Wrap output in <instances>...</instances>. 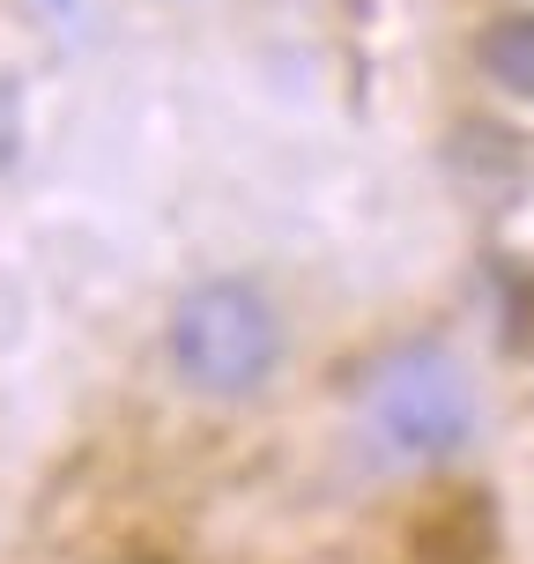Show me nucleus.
Wrapping results in <instances>:
<instances>
[{
	"label": "nucleus",
	"instance_id": "3",
	"mask_svg": "<svg viewBox=\"0 0 534 564\" xmlns=\"http://www.w3.org/2000/svg\"><path fill=\"white\" fill-rule=\"evenodd\" d=\"M408 557L416 564H490L498 557V506L482 490H446L408 520Z\"/></svg>",
	"mask_w": 534,
	"mask_h": 564
},
{
	"label": "nucleus",
	"instance_id": "4",
	"mask_svg": "<svg viewBox=\"0 0 534 564\" xmlns=\"http://www.w3.org/2000/svg\"><path fill=\"white\" fill-rule=\"evenodd\" d=\"M446 164H453V178H460L476 200H490V208H505V200L527 194V149H520L505 127H482V119H468V127L453 134Z\"/></svg>",
	"mask_w": 534,
	"mask_h": 564
},
{
	"label": "nucleus",
	"instance_id": "1",
	"mask_svg": "<svg viewBox=\"0 0 534 564\" xmlns=\"http://www.w3.org/2000/svg\"><path fill=\"white\" fill-rule=\"evenodd\" d=\"M364 431L401 468H438L476 438V387L438 341H408L364 379Z\"/></svg>",
	"mask_w": 534,
	"mask_h": 564
},
{
	"label": "nucleus",
	"instance_id": "6",
	"mask_svg": "<svg viewBox=\"0 0 534 564\" xmlns=\"http://www.w3.org/2000/svg\"><path fill=\"white\" fill-rule=\"evenodd\" d=\"M505 349L520 365H534V268L505 275Z\"/></svg>",
	"mask_w": 534,
	"mask_h": 564
},
{
	"label": "nucleus",
	"instance_id": "5",
	"mask_svg": "<svg viewBox=\"0 0 534 564\" xmlns=\"http://www.w3.org/2000/svg\"><path fill=\"white\" fill-rule=\"evenodd\" d=\"M476 67H482L498 89H505V97L534 105V8L490 15V23L476 30Z\"/></svg>",
	"mask_w": 534,
	"mask_h": 564
},
{
	"label": "nucleus",
	"instance_id": "2",
	"mask_svg": "<svg viewBox=\"0 0 534 564\" xmlns=\"http://www.w3.org/2000/svg\"><path fill=\"white\" fill-rule=\"evenodd\" d=\"M282 357L275 305L253 282H200L171 312V371L208 401H246Z\"/></svg>",
	"mask_w": 534,
	"mask_h": 564
},
{
	"label": "nucleus",
	"instance_id": "7",
	"mask_svg": "<svg viewBox=\"0 0 534 564\" xmlns=\"http://www.w3.org/2000/svg\"><path fill=\"white\" fill-rule=\"evenodd\" d=\"M45 8H53V15H67V8H75V0H45Z\"/></svg>",
	"mask_w": 534,
	"mask_h": 564
}]
</instances>
